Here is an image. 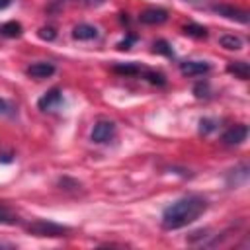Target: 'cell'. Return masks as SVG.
Segmentation results:
<instances>
[{"label": "cell", "instance_id": "cell-12", "mask_svg": "<svg viewBox=\"0 0 250 250\" xmlns=\"http://www.w3.org/2000/svg\"><path fill=\"white\" fill-rule=\"evenodd\" d=\"M227 72L234 74V76L240 78V80H246V78L250 76V66H248V62H244V61H232V62L227 64Z\"/></svg>", "mask_w": 250, "mask_h": 250}, {"label": "cell", "instance_id": "cell-17", "mask_svg": "<svg viewBox=\"0 0 250 250\" xmlns=\"http://www.w3.org/2000/svg\"><path fill=\"white\" fill-rule=\"evenodd\" d=\"M0 223H2V225H16V223H20V219H18L8 207L0 205Z\"/></svg>", "mask_w": 250, "mask_h": 250}, {"label": "cell", "instance_id": "cell-3", "mask_svg": "<svg viewBox=\"0 0 250 250\" xmlns=\"http://www.w3.org/2000/svg\"><path fill=\"white\" fill-rule=\"evenodd\" d=\"M90 137H92V141L98 143V145L109 143V141L115 137V123H113V121H105V119L98 121V123L94 125Z\"/></svg>", "mask_w": 250, "mask_h": 250}, {"label": "cell", "instance_id": "cell-5", "mask_svg": "<svg viewBox=\"0 0 250 250\" xmlns=\"http://www.w3.org/2000/svg\"><path fill=\"white\" fill-rule=\"evenodd\" d=\"M211 10L219 16H223V18H227V20H234L238 23H248V12H244L240 8H234L230 4H215Z\"/></svg>", "mask_w": 250, "mask_h": 250}, {"label": "cell", "instance_id": "cell-14", "mask_svg": "<svg viewBox=\"0 0 250 250\" xmlns=\"http://www.w3.org/2000/svg\"><path fill=\"white\" fill-rule=\"evenodd\" d=\"M184 33L189 35V37H195V39H205L209 35L207 27H203L199 23H188V25H184Z\"/></svg>", "mask_w": 250, "mask_h": 250}, {"label": "cell", "instance_id": "cell-9", "mask_svg": "<svg viewBox=\"0 0 250 250\" xmlns=\"http://www.w3.org/2000/svg\"><path fill=\"white\" fill-rule=\"evenodd\" d=\"M211 70V64L207 61H184L180 62V72L184 76H203Z\"/></svg>", "mask_w": 250, "mask_h": 250}, {"label": "cell", "instance_id": "cell-15", "mask_svg": "<svg viewBox=\"0 0 250 250\" xmlns=\"http://www.w3.org/2000/svg\"><path fill=\"white\" fill-rule=\"evenodd\" d=\"M113 70H115V72H121V74L137 76V74H141L143 66H139L137 62H125V64H115V66H113Z\"/></svg>", "mask_w": 250, "mask_h": 250}, {"label": "cell", "instance_id": "cell-25", "mask_svg": "<svg viewBox=\"0 0 250 250\" xmlns=\"http://www.w3.org/2000/svg\"><path fill=\"white\" fill-rule=\"evenodd\" d=\"M12 4V0H0V10H4V8H8Z\"/></svg>", "mask_w": 250, "mask_h": 250}, {"label": "cell", "instance_id": "cell-7", "mask_svg": "<svg viewBox=\"0 0 250 250\" xmlns=\"http://www.w3.org/2000/svg\"><path fill=\"white\" fill-rule=\"evenodd\" d=\"M246 137H248V127L244 123H238L223 133V143L229 146H234V145H242L246 141Z\"/></svg>", "mask_w": 250, "mask_h": 250}, {"label": "cell", "instance_id": "cell-1", "mask_svg": "<svg viewBox=\"0 0 250 250\" xmlns=\"http://www.w3.org/2000/svg\"><path fill=\"white\" fill-rule=\"evenodd\" d=\"M207 205H209L207 199L197 193H189L176 199L162 211V229L176 230V229L188 227L207 211Z\"/></svg>", "mask_w": 250, "mask_h": 250}, {"label": "cell", "instance_id": "cell-20", "mask_svg": "<svg viewBox=\"0 0 250 250\" xmlns=\"http://www.w3.org/2000/svg\"><path fill=\"white\" fill-rule=\"evenodd\" d=\"M193 94H195L197 98H209V84H207V82H199V84H195Z\"/></svg>", "mask_w": 250, "mask_h": 250}, {"label": "cell", "instance_id": "cell-21", "mask_svg": "<svg viewBox=\"0 0 250 250\" xmlns=\"http://www.w3.org/2000/svg\"><path fill=\"white\" fill-rule=\"evenodd\" d=\"M213 129H215V121H213V119H201V121H199V133L207 135V133H211Z\"/></svg>", "mask_w": 250, "mask_h": 250}, {"label": "cell", "instance_id": "cell-22", "mask_svg": "<svg viewBox=\"0 0 250 250\" xmlns=\"http://www.w3.org/2000/svg\"><path fill=\"white\" fill-rule=\"evenodd\" d=\"M12 104L10 102H6L4 98H0V115H10L12 113Z\"/></svg>", "mask_w": 250, "mask_h": 250}, {"label": "cell", "instance_id": "cell-23", "mask_svg": "<svg viewBox=\"0 0 250 250\" xmlns=\"http://www.w3.org/2000/svg\"><path fill=\"white\" fill-rule=\"evenodd\" d=\"M135 41H137V37H135V35H129V37H127V39H123L117 47H119L121 51H123V49H129V47H131V43H135Z\"/></svg>", "mask_w": 250, "mask_h": 250}, {"label": "cell", "instance_id": "cell-10", "mask_svg": "<svg viewBox=\"0 0 250 250\" xmlns=\"http://www.w3.org/2000/svg\"><path fill=\"white\" fill-rule=\"evenodd\" d=\"M72 37L78 39V41L96 39V37H98V27H94V25H90V23H78V25H74V29H72Z\"/></svg>", "mask_w": 250, "mask_h": 250}, {"label": "cell", "instance_id": "cell-18", "mask_svg": "<svg viewBox=\"0 0 250 250\" xmlns=\"http://www.w3.org/2000/svg\"><path fill=\"white\" fill-rule=\"evenodd\" d=\"M152 51H154V53H162V55H166V57H174V51H172V47H170V45H168L164 39L156 41Z\"/></svg>", "mask_w": 250, "mask_h": 250}, {"label": "cell", "instance_id": "cell-2", "mask_svg": "<svg viewBox=\"0 0 250 250\" xmlns=\"http://www.w3.org/2000/svg\"><path fill=\"white\" fill-rule=\"evenodd\" d=\"M27 232L33 234V236H51V238H59V236H66L70 232L68 227H62L59 223H53V221H45V219H37V221H31L29 225H25Z\"/></svg>", "mask_w": 250, "mask_h": 250}, {"label": "cell", "instance_id": "cell-26", "mask_svg": "<svg viewBox=\"0 0 250 250\" xmlns=\"http://www.w3.org/2000/svg\"><path fill=\"white\" fill-rule=\"evenodd\" d=\"M182 2H189V4H199V2H205V0H182Z\"/></svg>", "mask_w": 250, "mask_h": 250}, {"label": "cell", "instance_id": "cell-6", "mask_svg": "<svg viewBox=\"0 0 250 250\" xmlns=\"http://www.w3.org/2000/svg\"><path fill=\"white\" fill-rule=\"evenodd\" d=\"M55 64L53 62H47V61H39V62H33L25 68V74L29 78H35V80H43V78H49L55 74Z\"/></svg>", "mask_w": 250, "mask_h": 250}, {"label": "cell", "instance_id": "cell-19", "mask_svg": "<svg viewBox=\"0 0 250 250\" xmlns=\"http://www.w3.org/2000/svg\"><path fill=\"white\" fill-rule=\"evenodd\" d=\"M37 35H39L43 41H53V39L57 37V31H55L51 25H47V27H41V29L37 31Z\"/></svg>", "mask_w": 250, "mask_h": 250}, {"label": "cell", "instance_id": "cell-24", "mask_svg": "<svg viewBox=\"0 0 250 250\" xmlns=\"http://www.w3.org/2000/svg\"><path fill=\"white\" fill-rule=\"evenodd\" d=\"M82 2H84L86 6H94V8H96V6H102L105 0H82Z\"/></svg>", "mask_w": 250, "mask_h": 250}, {"label": "cell", "instance_id": "cell-16", "mask_svg": "<svg viewBox=\"0 0 250 250\" xmlns=\"http://www.w3.org/2000/svg\"><path fill=\"white\" fill-rule=\"evenodd\" d=\"M141 76H145L150 84H158V86H164V82H166V78L160 74V72H154V70H146V68H143L141 70Z\"/></svg>", "mask_w": 250, "mask_h": 250}, {"label": "cell", "instance_id": "cell-11", "mask_svg": "<svg viewBox=\"0 0 250 250\" xmlns=\"http://www.w3.org/2000/svg\"><path fill=\"white\" fill-rule=\"evenodd\" d=\"M219 45L227 51H238V49H242L244 41H242V37H238L234 33H225L219 37Z\"/></svg>", "mask_w": 250, "mask_h": 250}, {"label": "cell", "instance_id": "cell-4", "mask_svg": "<svg viewBox=\"0 0 250 250\" xmlns=\"http://www.w3.org/2000/svg\"><path fill=\"white\" fill-rule=\"evenodd\" d=\"M61 104H62V92H61V88H51V90H47L37 100V107L41 111H55V109L61 107Z\"/></svg>", "mask_w": 250, "mask_h": 250}, {"label": "cell", "instance_id": "cell-8", "mask_svg": "<svg viewBox=\"0 0 250 250\" xmlns=\"http://www.w3.org/2000/svg\"><path fill=\"white\" fill-rule=\"evenodd\" d=\"M168 20V12L164 8H146L139 14V21L146 25H160Z\"/></svg>", "mask_w": 250, "mask_h": 250}, {"label": "cell", "instance_id": "cell-13", "mask_svg": "<svg viewBox=\"0 0 250 250\" xmlns=\"http://www.w3.org/2000/svg\"><path fill=\"white\" fill-rule=\"evenodd\" d=\"M23 33V27L20 21H6L0 25V35L4 37H20Z\"/></svg>", "mask_w": 250, "mask_h": 250}]
</instances>
